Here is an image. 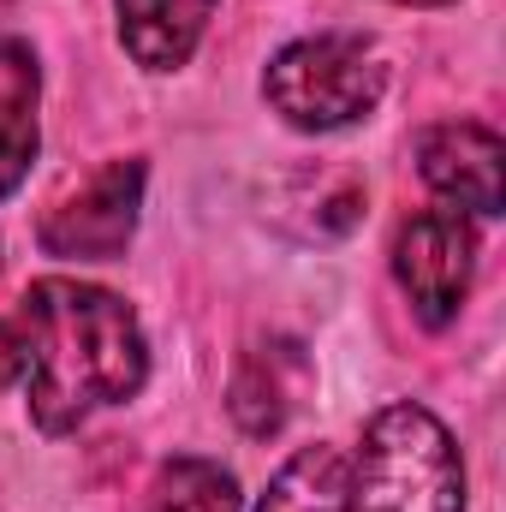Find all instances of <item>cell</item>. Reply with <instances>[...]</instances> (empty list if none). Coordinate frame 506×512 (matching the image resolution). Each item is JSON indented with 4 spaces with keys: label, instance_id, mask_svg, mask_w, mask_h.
I'll return each mask as SVG.
<instances>
[{
    "label": "cell",
    "instance_id": "obj_1",
    "mask_svg": "<svg viewBox=\"0 0 506 512\" xmlns=\"http://www.w3.org/2000/svg\"><path fill=\"white\" fill-rule=\"evenodd\" d=\"M24 405L30 423L60 441L78 423H90L102 405H126L149 382V340L143 322L120 292L72 280V274H42L24 292Z\"/></svg>",
    "mask_w": 506,
    "mask_h": 512
},
{
    "label": "cell",
    "instance_id": "obj_2",
    "mask_svg": "<svg viewBox=\"0 0 506 512\" xmlns=\"http://www.w3.org/2000/svg\"><path fill=\"white\" fill-rule=\"evenodd\" d=\"M346 512H465L453 429L417 399L381 405L364 423L358 459H346Z\"/></svg>",
    "mask_w": 506,
    "mask_h": 512
},
{
    "label": "cell",
    "instance_id": "obj_3",
    "mask_svg": "<svg viewBox=\"0 0 506 512\" xmlns=\"http://www.w3.org/2000/svg\"><path fill=\"white\" fill-rule=\"evenodd\" d=\"M387 96V66L364 36L322 30L286 42L262 72V102L292 131H346Z\"/></svg>",
    "mask_w": 506,
    "mask_h": 512
},
{
    "label": "cell",
    "instance_id": "obj_4",
    "mask_svg": "<svg viewBox=\"0 0 506 512\" xmlns=\"http://www.w3.org/2000/svg\"><path fill=\"white\" fill-rule=\"evenodd\" d=\"M143 179L149 167L137 155L102 161L90 179H78L66 197H54L36 221L42 251L60 262H114L137 239V215H143Z\"/></svg>",
    "mask_w": 506,
    "mask_h": 512
},
{
    "label": "cell",
    "instance_id": "obj_5",
    "mask_svg": "<svg viewBox=\"0 0 506 512\" xmlns=\"http://www.w3.org/2000/svg\"><path fill=\"white\" fill-rule=\"evenodd\" d=\"M393 280L423 328H447L477 280V221L459 209H423L393 239Z\"/></svg>",
    "mask_w": 506,
    "mask_h": 512
},
{
    "label": "cell",
    "instance_id": "obj_6",
    "mask_svg": "<svg viewBox=\"0 0 506 512\" xmlns=\"http://www.w3.org/2000/svg\"><path fill=\"white\" fill-rule=\"evenodd\" d=\"M417 173L423 185L477 221H495L506 209V143L483 120H441L417 131Z\"/></svg>",
    "mask_w": 506,
    "mask_h": 512
},
{
    "label": "cell",
    "instance_id": "obj_7",
    "mask_svg": "<svg viewBox=\"0 0 506 512\" xmlns=\"http://www.w3.org/2000/svg\"><path fill=\"white\" fill-rule=\"evenodd\" d=\"M310 382H316V370H310L304 346L286 340V334H268V340H251V346L239 352L233 387H227V411H233V423H239L251 441H268V435H280V429L292 423V411L310 399Z\"/></svg>",
    "mask_w": 506,
    "mask_h": 512
},
{
    "label": "cell",
    "instance_id": "obj_8",
    "mask_svg": "<svg viewBox=\"0 0 506 512\" xmlns=\"http://www.w3.org/2000/svg\"><path fill=\"white\" fill-rule=\"evenodd\" d=\"M215 6L221 0H114L120 48L143 72H179L197 54Z\"/></svg>",
    "mask_w": 506,
    "mask_h": 512
},
{
    "label": "cell",
    "instance_id": "obj_9",
    "mask_svg": "<svg viewBox=\"0 0 506 512\" xmlns=\"http://www.w3.org/2000/svg\"><path fill=\"white\" fill-rule=\"evenodd\" d=\"M36 96H42V72L36 54L12 36H0V203L24 185L30 161H36Z\"/></svg>",
    "mask_w": 506,
    "mask_h": 512
},
{
    "label": "cell",
    "instance_id": "obj_10",
    "mask_svg": "<svg viewBox=\"0 0 506 512\" xmlns=\"http://www.w3.org/2000/svg\"><path fill=\"white\" fill-rule=\"evenodd\" d=\"M256 512H346V453L328 441L298 447L262 489Z\"/></svg>",
    "mask_w": 506,
    "mask_h": 512
},
{
    "label": "cell",
    "instance_id": "obj_11",
    "mask_svg": "<svg viewBox=\"0 0 506 512\" xmlns=\"http://www.w3.org/2000/svg\"><path fill=\"white\" fill-rule=\"evenodd\" d=\"M149 512H245V495H239V477L221 459L179 453L155 471Z\"/></svg>",
    "mask_w": 506,
    "mask_h": 512
},
{
    "label": "cell",
    "instance_id": "obj_12",
    "mask_svg": "<svg viewBox=\"0 0 506 512\" xmlns=\"http://www.w3.org/2000/svg\"><path fill=\"white\" fill-rule=\"evenodd\" d=\"M24 364H30V346H24V328L0 316V393L12 382H24Z\"/></svg>",
    "mask_w": 506,
    "mask_h": 512
},
{
    "label": "cell",
    "instance_id": "obj_13",
    "mask_svg": "<svg viewBox=\"0 0 506 512\" xmlns=\"http://www.w3.org/2000/svg\"><path fill=\"white\" fill-rule=\"evenodd\" d=\"M393 6H459V0H393Z\"/></svg>",
    "mask_w": 506,
    "mask_h": 512
}]
</instances>
